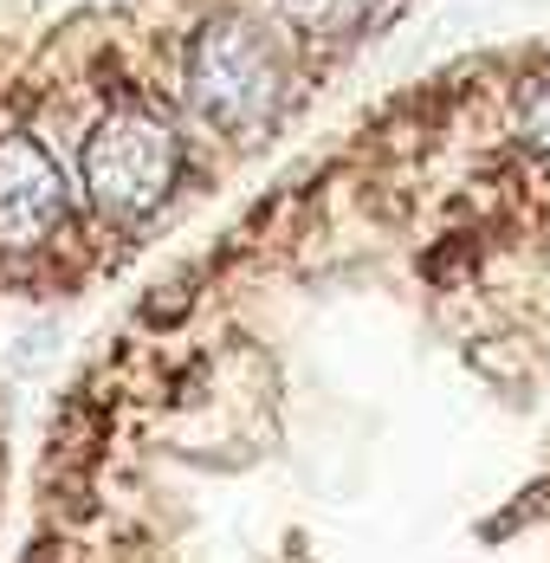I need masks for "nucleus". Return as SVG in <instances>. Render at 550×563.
Wrapping results in <instances>:
<instances>
[{"label":"nucleus","mask_w":550,"mask_h":563,"mask_svg":"<svg viewBox=\"0 0 550 563\" xmlns=\"http://www.w3.org/2000/svg\"><path fill=\"white\" fill-rule=\"evenodd\" d=\"M65 221V175L33 136H0V246L26 253Z\"/></svg>","instance_id":"3"},{"label":"nucleus","mask_w":550,"mask_h":563,"mask_svg":"<svg viewBox=\"0 0 550 563\" xmlns=\"http://www.w3.org/2000/svg\"><path fill=\"white\" fill-rule=\"evenodd\" d=\"M182 175V143L175 130L156 123L150 111H110L91 143H85V181H91V201L136 221V214H156L168 201Z\"/></svg>","instance_id":"2"},{"label":"nucleus","mask_w":550,"mask_h":563,"mask_svg":"<svg viewBox=\"0 0 550 563\" xmlns=\"http://www.w3.org/2000/svg\"><path fill=\"white\" fill-rule=\"evenodd\" d=\"M188 98L227 136H246L278 111V58L246 20H215L188 53Z\"/></svg>","instance_id":"1"},{"label":"nucleus","mask_w":550,"mask_h":563,"mask_svg":"<svg viewBox=\"0 0 550 563\" xmlns=\"http://www.w3.org/2000/svg\"><path fill=\"white\" fill-rule=\"evenodd\" d=\"M525 143H531V156L550 163V85H538V91L525 98Z\"/></svg>","instance_id":"5"},{"label":"nucleus","mask_w":550,"mask_h":563,"mask_svg":"<svg viewBox=\"0 0 550 563\" xmlns=\"http://www.w3.org/2000/svg\"><path fill=\"white\" fill-rule=\"evenodd\" d=\"M278 7H285L292 26H305V33H318V40H337V33H356L376 0H278Z\"/></svg>","instance_id":"4"}]
</instances>
